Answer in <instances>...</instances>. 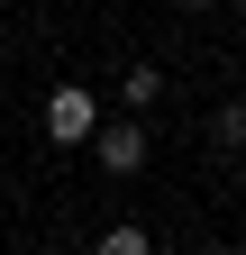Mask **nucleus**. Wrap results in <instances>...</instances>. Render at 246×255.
Segmentation results:
<instances>
[{"instance_id":"7","label":"nucleus","mask_w":246,"mask_h":255,"mask_svg":"<svg viewBox=\"0 0 246 255\" xmlns=\"http://www.w3.org/2000/svg\"><path fill=\"white\" fill-rule=\"evenodd\" d=\"M219 255H228V246H219Z\"/></svg>"},{"instance_id":"6","label":"nucleus","mask_w":246,"mask_h":255,"mask_svg":"<svg viewBox=\"0 0 246 255\" xmlns=\"http://www.w3.org/2000/svg\"><path fill=\"white\" fill-rule=\"evenodd\" d=\"M182 9H210V0H182Z\"/></svg>"},{"instance_id":"5","label":"nucleus","mask_w":246,"mask_h":255,"mask_svg":"<svg viewBox=\"0 0 246 255\" xmlns=\"http://www.w3.org/2000/svg\"><path fill=\"white\" fill-rule=\"evenodd\" d=\"M219 146H246V101H228V110H219Z\"/></svg>"},{"instance_id":"2","label":"nucleus","mask_w":246,"mask_h":255,"mask_svg":"<svg viewBox=\"0 0 246 255\" xmlns=\"http://www.w3.org/2000/svg\"><path fill=\"white\" fill-rule=\"evenodd\" d=\"M91 155H101V173H137V164H146V128H137V110L119 119V128H101Z\"/></svg>"},{"instance_id":"1","label":"nucleus","mask_w":246,"mask_h":255,"mask_svg":"<svg viewBox=\"0 0 246 255\" xmlns=\"http://www.w3.org/2000/svg\"><path fill=\"white\" fill-rule=\"evenodd\" d=\"M46 137L55 146H91V137H101V101H91L82 82H55L46 91Z\"/></svg>"},{"instance_id":"3","label":"nucleus","mask_w":246,"mask_h":255,"mask_svg":"<svg viewBox=\"0 0 246 255\" xmlns=\"http://www.w3.org/2000/svg\"><path fill=\"white\" fill-rule=\"evenodd\" d=\"M155 91H164V73H155V64H128V82H119V101H128L137 119L155 110Z\"/></svg>"},{"instance_id":"4","label":"nucleus","mask_w":246,"mask_h":255,"mask_svg":"<svg viewBox=\"0 0 246 255\" xmlns=\"http://www.w3.org/2000/svg\"><path fill=\"white\" fill-rule=\"evenodd\" d=\"M91 255H155V237H146V228H101Z\"/></svg>"}]
</instances>
